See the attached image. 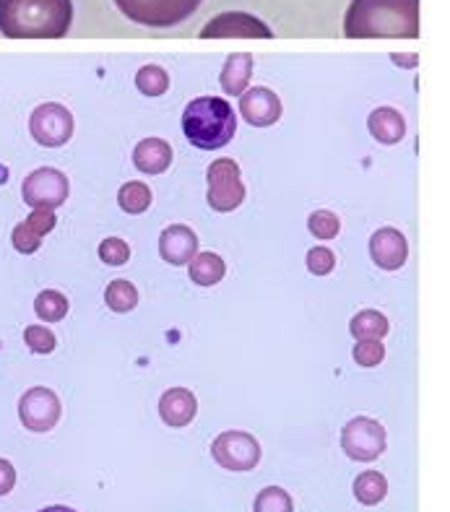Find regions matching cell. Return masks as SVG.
<instances>
[{
	"instance_id": "6da1fadb",
	"label": "cell",
	"mask_w": 450,
	"mask_h": 512,
	"mask_svg": "<svg viewBox=\"0 0 450 512\" xmlns=\"http://www.w3.org/2000/svg\"><path fill=\"white\" fill-rule=\"evenodd\" d=\"M349 39H417L419 0H352L344 16Z\"/></svg>"
},
{
	"instance_id": "7a4b0ae2",
	"label": "cell",
	"mask_w": 450,
	"mask_h": 512,
	"mask_svg": "<svg viewBox=\"0 0 450 512\" xmlns=\"http://www.w3.org/2000/svg\"><path fill=\"white\" fill-rule=\"evenodd\" d=\"M71 24V0H0V34L8 39H60Z\"/></svg>"
},
{
	"instance_id": "3957f363",
	"label": "cell",
	"mask_w": 450,
	"mask_h": 512,
	"mask_svg": "<svg viewBox=\"0 0 450 512\" xmlns=\"http://www.w3.org/2000/svg\"><path fill=\"white\" fill-rule=\"evenodd\" d=\"M237 115L232 104L219 97H198L185 107L183 133L196 149L216 151L232 141Z\"/></svg>"
},
{
	"instance_id": "277c9868",
	"label": "cell",
	"mask_w": 450,
	"mask_h": 512,
	"mask_svg": "<svg viewBox=\"0 0 450 512\" xmlns=\"http://www.w3.org/2000/svg\"><path fill=\"white\" fill-rule=\"evenodd\" d=\"M203 0H115L118 11L133 24L170 29L198 11Z\"/></svg>"
},
{
	"instance_id": "5b68a950",
	"label": "cell",
	"mask_w": 450,
	"mask_h": 512,
	"mask_svg": "<svg viewBox=\"0 0 450 512\" xmlns=\"http://www.w3.org/2000/svg\"><path fill=\"white\" fill-rule=\"evenodd\" d=\"M341 448L352 461L372 463L378 461L388 448V435L380 422L370 416H357L341 429Z\"/></svg>"
},
{
	"instance_id": "8992f818",
	"label": "cell",
	"mask_w": 450,
	"mask_h": 512,
	"mask_svg": "<svg viewBox=\"0 0 450 512\" xmlns=\"http://www.w3.org/2000/svg\"><path fill=\"white\" fill-rule=\"evenodd\" d=\"M209 195L206 201L214 211L219 214H229L240 208V203L245 201V185H242L240 167H237L235 159H216L209 167Z\"/></svg>"
},
{
	"instance_id": "52a82bcc",
	"label": "cell",
	"mask_w": 450,
	"mask_h": 512,
	"mask_svg": "<svg viewBox=\"0 0 450 512\" xmlns=\"http://www.w3.org/2000/svg\"><path fill=\"white\" fill-rule=\"evenodd\" d=\"M211 455L222 468L242 474V471H253L261 463V445L248 432L232 429V432H222L211 442Z\"/></svg>"
},
{
	"instance_id": "ba28073f",
	"label": "cell",
	"mask_w": 450,
	"mask_h": 512,
	"mask_svg": "<svg viewBox=\"0 0 450 512\" xmlns=\"http://www.w3.org/2000/svg\"><path fill=\"white\" fill-rule=\"evenodd\" d=\"M68 193H71L68 177L53 167L34 169L21 185V198L29 208H50V211H55V208L68 201Z\"/></svg>"
},
{
	"instance_id": "9c48e42d",
	"label": "cell",
	"mask_w": 450,
	"mask_h": 512,
	"mask_svg": "<svg viewBox=\"0 0 450 512\" xmlns=\"http://www.w3.org/2000/svg\"><path fill=\"white\" fill-rule=\"evenodd\" d=\"M29 130H32V138L40 143V146L60 149V146H66L73 136L71 110H66V107L58 102L40 104V107L32 112V117H29Z\"/></svg>"
},
{
	"instance_id": "30bf717a",
	"label": "cell",
	"mask_w": 450,
	"mask_h": 512,
	"mask_svg": "<svg viewBox=\"0 0 450 512\" xmlns=\"http://www.w3.org/2000/svg\"><path fill=\"white\" fill-rule=\"evenodd\" d=\"M60 398L50 388H29L19 401V419L29 432H50L60 422Z\"/></svg>"
},
{
	"instance_id": "8fae6325",
	"label": "cell",
	"mask_w": 450,
	"mask_h": 512,
	"mask_svg": "<svg viewBox=\"0 0 450 512\" xmlns=\"http://www.w3.org/2000/svg\"><path fill=\"white\" fill-rule=\"evenodd\" d=\"M201 39H224V37H242V39H271V29L263 24L261 19H255L250 13L242 11H232V13H222V16H216L211 19L209 24L203 26Z\"/></svg>"
},
{
	"instance_id": "7c38bea8",
	"label": "cell",
	"mask_w": 450,
	"mask_h": 512,
	"mask_svg": "<svg viewBox=\"0 0 450 512\" xmlns=\"http://www.w3.org/2000/svg\"><path fill=\"white\" fill-rule=\"evenodd\" d=\"M240 115L255 128H268L281 120V99L266 86H253L240 94Z\"/></svg>"
},
{
	"instance_id": "4fadbf2b",
	"label": "cell",
	"mask_w": 450,
	"mask_h": 512,
	"mask_svg": "<svg viewBox=\"0 0 450 512\" xmlns=\"http://www.w3.org/2000/svg\"><path fill=\"white\" fill-rule=\"evenodd\" d=\"M370 258L383 271H398L409 258V242L398 229L383 227L370 237Z\"/></svg>"
},
{
	"instance_id": "5bb4252c",
	"label": "cell",
	"mask_w": 450,
	"mask_h": 512,
	"mask_svg": "<svg viewBox=\"0 0 450 512\" xmlns=\"http://www.w3.org/2000/svg\"><path fill=\"white\" fill-rule=\"evenodd\" d=\"M198 253L196 232L185 224H172L159 234V255L170 266H188L190 258Z\"/></svg>"
},
{
	"instance_id": "9a60e30c",
	"label": "cell",
	"mask_w": 450,
	"mask_h": 512,
	"mask_svg": "<svg viewBox=\"0 0 450 512\" xmlns=\"http://www.w3.org/2000/svg\"><path fill=\"white\" fill-rule=\"evenodd\" d=\"M198 414L196 396L185 388H170L159 398V416L167 427H188Z\"/></svg>"
},
{
	"instance_id": "2e32d148",
	"label": "cell",
	"mask_w": 450,
	"mask_h": 512,
	"mask_svg": "<svg viewBox=\"0 0 450 512\" xmlns=\"http://www.w3.org/2000/svg\"><path fill=\"white\" fill-rule=\"evenodd\" d=\"M133 164L144 175H162L172 164V146L164 138H144L133 149Z\"/></svg>"
},
{
	"instance_id": "e0dca14e",
	"label": "cell",
	"mask_w": 450,
	"mask_h": 512,
	"mask_svg": "<svg viewBox=\"0 0 450 512\" xmlns=\"http://www.w3.org/2000/svg\"><path fill=\"white\" fill-rule=\"evenodd\" d=\"M367 130H370V136L378 143L393 146V143H401V138L406 136V120L393 107H378L367 117Z\"/></svg>"
},
{
	"instance_id": "ac0fdd59",
	"label": "cell",
	"mask_w": 450,
	"mask_h": 512,
	"mask_svg": "<svg viewBox=\"0 0 450 512\" xmlns=\"http://www.w3.org/2000/svg\"><path fill=\"white\" fill-rule=\"evenodd\" d=\"M250 73H253V58L245 52H237L224 63L222 71V89L227 91L229 97H240L242 91L248 89Z\"/></svg>"
},
{
	"instance_id": "d6986e66",
	"label": "cell",
	"mask_w": 450,
	"mask_h": 512,
	"mask_svg": "<svg viewBox=\"0 0 450 512\" xmlns=\"http://www.w3.org/2000/svg\"><path fill=\"white\" fill-rule=\"evenodd\" d=\"M190 281L198 286H214L224 279L227 266L216 253H196L190 258Z\"/></svg>"
},
{
	"instance_id": "ffe728a7",
	"label": "cell",
	"mask_w": 450,
	"mask_h": 512,
	"mask_svg": "<svg viewBox=\"0 0 450 512\" xmlns=\"http://www.w3.org/2000/svg\"><path fill=\"white\" fill-rule=\"evenodd\" d=\"M385 494H388V481L378 471H365V474H359L357 481H354V497L362 505H380L385 500Z\"/></svg>"
},
{
	"instance_id": "44dd1931",
	"label": "cell",
	"mask_w": 450,
	"mask_h": 512,
	"mask_svg": "<svg viewBox=\"0 0 450 512\" xmlns=\"http://www.w3.org/2000/svg\"><path fill=\"white\" fill-rule=\"evenodd\" d=\"M349 331H352L354 338H383L385 333L391 331V325H388V318H385L383 312L375 310H362L359 315H354L352 323H349Z\"/></svg>"
},
{
	"instance_id": "7402d4cb",
	"label": "cell",
	"mask_w": 450,
	"mask_h": 512,
	"mask_svg": "<svg viewBox=\"0 0 450 512\" xmlns=\"http://www.w3.org/2000/svg\"><path fill=\"white\" fill-rule=\"evenodd\" d=\"M68 299L63 297L55 289H45V292L37 294L34 299V312H37V318L45 320V323H58L68 315Z\"/></svg>"
},
{
	"instance_id": "603a6c76",
	"label": "cell",
	"mask_w": 450,
	"mask_h": 512,
	"mask_svg": "<svg viewBox=\"0 0 450 512\" xmlns=\"http://www.w3.org/2000/svg\"><path fill=\"white\" fill-rule=\"evenodd\" d=\"M118 203L125 214H144L146 208L151 206V190L144 182H125L118 193Z\"/></svg>"
},
{
	"instance_id": "cb8c5ba5",
	"label": "cell",
	"mask_w": 450,
	"mask_h": 512,
	"mask_svg": "<svg viewBox=\"0 0 450 512\" xmlns=\"http://www.w3.org/2000/svg\"><path fill=\"white\" fill-rule=\"evenodd\" d=\"M105 302L112 312H131L138 305V289L128 279H115L107 286Z\"/></svg>"
},
{
	"instance_id": "d4e9b609",
	"label": "cell",
	"mask_w": 450,
	"mask_h": 512,
	"mask_svg": "<svg viewBox=\"0 0 450 512\" xmlns=\"http://www.w3.org/2000/svg\"><path fill=\"white\" fill-rule=\"evenodd\" d=\"M136 86L146 97H162L170 89V76L159 65H144L136 76Z\"/></svg>"
},
{
	"instance_id": "484cf974",
	"label": "cell",
	"mask_w": 450,
	"mask_h": 512,
	"mask_svg": "<svg viewBox=\"0 0 450 512\" xmlns=\"http://www.w3.org/2000/svg\"><path fill=\"white\" fill-rule=\"evenodd\" d=\"M292 510H294L292 497H289V492H284L281 487L261 489L253 505V512H292Z\"/></svg>"
},
{
	"instance_id": "4316f807",
	"label": "cell",
	"mask_w": 450,
	"mask_h": 512,
	"mask_svg": "<svg viewBox=\"0 0 450 512\" xmlns=\"http://www.w3.org/2000/svg\"><path fill=\"white\" fill-rule=\"evenodd\" d=\"M307 229H310L318 240H333V237L339 234L341 221L339 216L331 214V211H315V214H310V219H307Z\"/></svg>"
},
{
	"instance_id": "83f0119b",
	"label": "cell",
	"mask_w": 450,
	"mask_h": 512,
	"mask_svg": "<svg viewBox=\"0 0 450 512\" xmlns=\"http://www.w3.org/2000/svg\"><path fill=\"white\" fill-rule=\"evenodd\" d=\"M24 341H27V346L34 354H53L55 346H58L55 333L45 328V325H29L27 331H24Z\"/></svg>"
},
{
	"instance_id": "f1b7e54d",
	"label": "cell",
	"mask_w": 450,
	"mask_h": 512,
	"mask_svg": "<svg viewBox=\"0 0 450 512\" xmlns=\"http://www.w3.org/2000/svg\"><path fill=\"white\" fill-rule=\"evenodd\" d=\"M385 359V346L380 344V338H362L354 346V362L359 367H378Z\"/></svg>"
},
{
	"instance_id": "f546056e",
	"label": "cell",
	"mask_w": 450,
	"mask_h": 512,
	"mask_svg": "<svg viewBox=\"0 0 450 512\" xmlns=\"http://www.w3.org/2000/svg\"><path fill=\"white\" fill-rule=\"evenodd\" d=\"M99 258L107 266H125L128 258H131V247L128 242H123L120 237H107L102 245H99Z\"/></svg>"
},
{
	"instance_id": "4dcf8cb0",
	"label": "cell",
	"mask_w": 450,
	"mask_h": 512,
	"mask_svg": "<svg viewBox=\"0 0 450 512\" xmlns=\"http://www.w3.org/2000/svg\"><path fill=\"white\" fill-rule=\"evenodd\" d=\"M336 266V258L328 247H313L310 253H307V271L315 273V276H328Z\"/></svg>"
},
{
	"instance_id": "1f68e13d",
	"label": "cell",
	"mask_w": 450,
	"mask_h": 512,
	"mask_svg": "<svg viewBox=\"0 0 450 512\" xmlns=\"http://www.w3.org/2000/svg\"><path fill=\"white\" fill-rule=\"evenodd\" d=\"M24 224H27L37 237H45V234L53 232L58 219H55V211H50V208H32V214L27 216Z\"/></svg>"
},
{
	"instance_id": "d6a6232c",
	"label": "cell",
	"mask_w": 450,
	"mask_h": 512,
	"mask_svg": "<svg viewBox=\"0 0 450 512\" xmlns=\"http://www.w3.org/2000/svg\"><path fill=\"white\" fill-rule=\"evenodd\" d=\"M11 242H14V247L19 250V253L32 255L40 250L42 237H37V234H34L27 224H19V227L14 229V234H11Z\"/></svg>"
},
{
	"instance_id": "836d02e7",
	"label": "cell",
	"mask_w": 450,
	"mask_h": 512,
	"mask_svg": "<svg viewBox=\"0 0 450 512\" xmlns=\"http://www.w3.org/2000/svg\"><path fill=\"white\" fill-rule=\"evenodd\" d=\"M14 487H16L14 463L6 461V458H0V497H6V494L14 492Z\"/></svg>"
},
{
	"instance_id": "e575fe53",
	"label": "cell",
	"mask_w": 450,
	"mask_h": 512,
	"mask_svg": "<svg viewBox=\"0 0 450 512\" xmlns=\"http://www.w3.org/2000/svg\"><path fill=\"white\" fill-rule=\"evenodd\" d=\"M40 512H76L73 507H66V505H53V507H45V510Z\"/></svg>"
},
{
	"instance_id": "d590c367",
	"label": "cell",
	"mask_w": 450,
	"mask_h": 512,
	"mask_svg": "<svg viewBox=\"0 0 450 512\" xmlns=\"http://www.w3.org/2000/svg\"><path fill=\"white\" fill-rule=\"evenodd\" d=\"M393 63H398V65H417V58H398V55H393Z\"/></svg>"
}]
</instances>
